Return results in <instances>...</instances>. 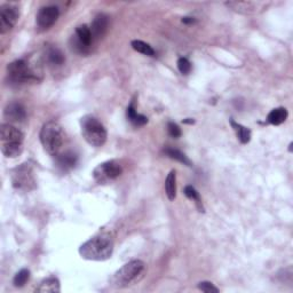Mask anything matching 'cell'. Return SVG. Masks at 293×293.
I'll use <instances>...</instances> for the list:
<instances>
[{
	"instance_id": "obj_15",
	"label": "cell",
	"mask_w": 293,
	"mask_h": 293,
	"mask_svg": "<svg viewBox=\"0 0 293 293\" xmlns=\"http://www.w3.org/2000/svg\"><path fill=\"white\" fill-rule=\"evenodd\" d=\"M61 291L60 282L56 277H47L39 284L36 289V292L39 293H59Z\"/></svg>"
},
{
	"instance_id": "obj_3",
	"label": "cell",
	"mask_w": 293,
	"mask_h": 293,
	"mask_svg": "<svg viewBox=\"0 0 293 293\" xmlns=\"http://www.w3.org/2000/svg\"><path fill=\"white\" fill-rule=\"evenodd\" d=\"M82 135L85 141L92 146H102L108 138L105 125L92 115H86L81 119Z\"/></svg>"
},
{
	"instance_id": "obj_5",
	"label": "cell",
	"mask_w": 293,
	"mask_h": 293,
	"mask_svg": "<svg viewBox=\"0 0 293 293\" xmlns=\"http://www.w3.org/2000/svg\"><path fill=\"white\" fill-rule=\"evenodd\" d=\"M39 71L31 66V64L26 60H16V61L9 63L7 66V75L9 83L13 85H24L28 83L38 82Z\"/></svg>"
},
{
	"instance_id": "obj_21",
	"label": "cell",
	"mask_w": 293,
	"mask_h": 293,
	"mask_svg": "<svg viewBox=\"0 0 293 293\" xmlns=\"http://www.w3.org/2000/svg\"><path fill=\"white\" fill-rule=\"evenodd\" d=\"M131 46L134 51L141 53V54H143V55H146V56H155L156 55L154 48H152L150 45L146 44V42H142V41H133L131 42Z\"/></svg>"
},
{
	"instance_id": "obj_10",
	"label": "cell",
	"mask_w": 293,
	"mask_h": 293,
	"mask_svg": "<svg viewBox=\"0 0 293 293\" xmlns=\"http://www.w3.org/2000/svg\"><path fill=\"white\" fill-rule=\"evenodd\" d=\"M20 11L18 6L13 4H5L0 7V33L5 35L14 28L19 21Z\"/></svg>"
},
{
	"instance_id": "obj_11",
	"label": "cell",
	"mask_w": 293,
	"mask_h": 293,
	"mask_svg": "<svg viewBox=\"0 0 293 293\" xmlns=\"http://www.w3.org/2000/svg\"><path fill=\"white\" fill-rule=\"evenodd\" d=\"M60 15L59 8L56 6H45L39 9L37 14V26L39 30H48L55 24Z\"/></svg>"
},
{
	"instance_id": "obj_22",
	"label": "cell",
	"mask_w": 293,
	"mask_h": 293,
	"mask_svg": "<svg viewBox=\"0 0 293 293\" xmlns=\"http://www.w3.org/2000/svg\"><path fill=\"white\" fill-rule=\"evenodd\" d=\"M164 152L166 155L168 156L169 158L172 159H175V161H178L180 163H182L183 165H187V166H191V162L189 161L187 156H186L183 152H181L180 150H178V149H174V148H166Z\"/></svg>"
},
{
	"instance_id": "obj_24",
	"label": "cell",
	"mask_w": 293,
	"mask_h": 293,
	"mask_svg": "<svg viewBox=\"0 0 293 293\" xmlns=\"http://www.w3.org/2000/svg\"><path fill=\"white\" fill-rule=\"evenodd\" d=\"M185 195L187 196L188 198H190V199H192V201H195L196 205H197L199 211L204 212V208H203L202 199H201V197H199L198 191L196 190V189L192 187V186H187V187L185 188Z\"/></svg>"
},
{
	"instance_id": "obj_7",
	"label": "cell",
	"mask_w": 293,
	"mask_h": 293,
	"mask_svg": "<svg viewBox=\"0 0 293 293\" xmlns=\"http://www.w3.org/2000/svg\"><path fill=\"white\" fill-rule=\"evenodd\" d=\"M12 185L16 190L29 192L37 187V181L33 174V168L29 163H23L15 167L11 173Z\"/></svg>"
},
{
	"instance_id": "obj_2",
	"label": "cell",
	"mask_w": 293,
	"mask_h": 293,
	"mask_svg": "<svg viewBox=\"0 0 293 293\" xmlns=\"http://www.w3.org/2000/svg\"><path fill=\"white\" fill-rule=\"evenodd\" d=\"M24 134L12 124H2L0 128V148L5 157L16 158L22 154Z\"/></svg>"
},
{
	"instance_id": "obj_13",
	"label": "cell",
	"mask_w": 293,
	"mask_h": 293,
	"mask_svg": "<svg viewBox=\"0 0 293 293\" xmlns=\"http://www.w3.org/2000/svg\"><path fill=\"white\" fill-rule=\"evenodd\" d=\"M4 116L6 119H8L9 122H22L24 121L26 117L25 109L21 103L13 102L5 108Z\"/></svg>"
},
{
	"instance_id": "obj_4",
	"label": "cell",
	"mask_w": 293,
	"mask_h": 293,
	"mask_svg": "<svg viewBox=\"0 0 293 293\" xmlns=\"http://www.w3.org/2000/svg\"><path fill=\"white\" fill-rule=\"evenodd\" d=\"M39 138L46 152L56 156L64 143V132L59 123L48 122L42 125Z\"/></svg>"
},
{
	"instance_id": "obj_14",
	"label": "cell",
	"mask_w": 293,
	"mask_h": 293,
	"mask_svg": "<svg viewBox=\"0 0 293 293\" xmlns=\"http://www.w3.org/2000/svg\"><path fill=\"white\" fill-rule=\"evenodd\" d=\"M56 163L63 171H68V169L75 167V165L77 164V156L71 151H66L64 154L56 155Z\"/></svg>"
},
{
	"instance_id": "obj_1",
	"label": "cell",
	"mask_w": 293,
	"mask_h": 293,
	"mask_svg": "<svg viewBox=\"0 0 293 293\" xmlns=\"http://www.w3.org/2000/svg\"><path fill=\"white\" fill-rule=\"evenodd\" d=\"M114 239L109 234L96 235L79 248V254L89 261H105L114 253Z\"/></svg>"
},
{
	"instance_id": "obj_30",
	"label": "cell",
	"mask_w": 293,
	"mask_h": 293,
	"mask_svg": "<svg viewBox=\"0 0 293 293\" xmlns=\"http://www.w3.org/2000/svg\"><path fill=\"white\" fill-rule=\"evenodd\" d=\"M183 123H185V124H194L195 121H192V119L188 118V119H186V121H183Z\"/></svg>"
},
{
	"instance_id": "obj_8",
	"label": "cell",
	"mask_w": 293,
	"mask_h": 293,
	"mask_svg": "<svg viewBox=\"0 0 293 293\" xmlns=\"http://www.w3.org/2000/svg\"><path fill=\"white\" fill-rule=\"evenodd\" d=\"M122 172L123 166L121 163L116 159H111V161H106L96 166L93 171V176H94L95 181L99 183H109L121 176Z\"/></svg>"
},
{
	"instance_id": "obj_28",
	"label": "cell",
	"mask_w": 293,
	"mask_h": 293,
	"mask_svg": "<svg viewBox=\"0 0 293 293\" xmlns=\"http://www.w3.org/2000/svg\"><path fill=\"white\" fill-rule=\"evenodd\" d=\"M167 131H168V134L172 136V138H180L181 136V129H180V127L178 125L175 124V123H168L167 124Z\"/></svg>"
},
{
	"instance_id": "obj_19",
	"label": "cell",
	"mask_w": 293,
	"mask_h": 293,
	"mask_svg": "<svg viewBox=\"0 0 293 293\" xmlns=\"http://www.w3.org/2000/svg\"><path fill=\"white\" fill-rule=\"evenodd\" d=\"M230 124H231V127L234 128V131L236 133V135H237L238 140L243 143V145H246V143H249L250 141H251V131H250L248 127L238 124V123L232 121V119L230 121Z\"/></svg>"
},
{
	"instance_id": "obj_23",
	"label": "cell",
	"mask_w": 293,
	"mask_h": 293,
	"mask_svg": "<svg viewBox=\"0 0 293 293\" xmlns=\"http://www.w3.org/2000/svg\"><path fill=\"white\" fill-rule=\"evenodd\" d=\"M226 5L237 12L250 13L252 12V9H254V4L248 1H230V2H226Z\"/></svg>"
},
{
	"instance_id": "obj_26",
	"label": "cell",
	"mask_w": 293,
	"mask_h": 293,
	"mask_svg": "<svg viewBox=\"0 0 293 293\" xmlns=\"http://www.w3.org/2000/svg\"><path fill=\"white\" fill-rule=\"evenodd\" d=\"M178 68H179V71L181 72L182 75H188L191 70V63L188 59L180 58L178 60Z\"/></svg>"
},
{
	"instance_id": "obj_17",
	"label": "cell",
	"mask_w": 293,
	"mask_h": 293,
	"mask_svg": "<svg viewBox=\"0 0 293 293\" xmlns=\"http://www.w3.org/2000/svg\"><path fill=\"white\" fill-rule=\"evenodd\" d=\"M45 56H46V59H47L49 64L54 65V66L62 65L65 61V58H64V55H63V53L56 47H48L47 49H46Z\"/></svg>"
},
{
	"instance_id": "obj_6",
	"label": "cell",
	"mask_w": 293,
	"mask_h": 293,
	"mask_svg": "<svg viewBox=\"0 0 293 293\" xmlns=\"http://www.w3.org/2000/svg\"><path fill=\"white\" fill-rule=\"evenodd\" d=\"M145 271V262L132 260L119 268L111 278V283L117 288H124L135 282Z\"/></svg>"
},
{
	"instance_id": "obj_18",
	"label": "cell",
	"mask_w": 293,
	"mask_h": 293,
	"mask_svg": "<svg viewBox=\"0 0 293 293\" xmlns=\"http://www.w3.org/2000/svg\"><path fill=\"white\" fill-rule=\"evenodd\" d=\"M165 190L169 201H174L176 197V173L174 169L167 174L165 181Z\"/></svg>"
},
{
	"instance_id": "obj_25",
	"label": "cell",
	"mask_w": 293,
	"mask_h": 293,
	"mask_svg": "<svg viewBox=\"0 0 293 293\" xmlns=\"http://www.w3.org/2000/svg\"><path fill=\"white\" fill-rule=\"evenodd\" d=\"M30 278V272L28 271V269H22V271H20L18 274L15 275L14 277V285L18 286V288H21V286H23L25 284L26 282L29 281Z\"/></svg>"
},
{
	"instance_id": "obj_27",
	"label": "cell",
	"mask_w": 293,
	"mask_h": 293,
	"mask_svg": "<svg viewBox=\"0 0 293 293\" xmlns=\"http://www.w3.org/2000/svg\"><path fill=\"white\" fill-rule=\"evenodd\" d=\"M198 289L201 291L205 292V293H212V292H219V289L215 288L214 285L212 284L211 282H201L198 284Z\"/></svg>"
},
{
	"instance_id": "obj_16",
	"label": "cell",
	"mask_w": 293,
	"mask_h": 293,
	"mask_svg": "<svg viewBox=\"0 0 293 293\" xmlns=\"http://www.w3.org/2000/svg\"><path fill=\"white\" fill-rule=\"evenodd\" d=\"M288 116V110L283 108V106H279V108H276L269 112V115L267 116V122L272 125H281L286 121Z\"/></svg>"
},
{
	"instance_id": "obj_20",
	"label": "cell",
	"mask_w": 293,
	"mask_h": 293,
	"mask_svg": "<svg viewBox=\"0 0 293 293\" xmlns=\"http://www.w3.org/2000/svg\"><path fill=\"white\" fill-rule=\"evenodd\" d=\"M126 115H127V119L132 123L134 126H143L148 123V118L146 116L140 115L135 111L134 105H131L127 108V111H126Z\"/></svg>"
},
{
	"instance_id": "obj_29",
	"label": "cell",
	"mask_w": 293,
	"mask_h": 293,
	"mask_svg": "<svg viewBox=\"0 0 293 293\" xmlns=\"http://www.w3.org/2000/svg\"><path fill=\"white\" fill-rule=\"evenodd\" d=\"M196 20L194 18H183L182 19V23H186V24H192L195 23Z\"/></svg>"
},
{
	"instance_id": "obj_9",
	"label": "cell",
	"mask_w": 293,
	"mask_h": 293,
	"mask_svg": "<svg viewBox=\"0 0 293 293\" xmlns=\"http://www.w3.org/2000/svg\"><path fill=\"white\" fill-rule=\"evenodd\" d=\"M92 42L93 37L91 28H88L86 24H83L77 26V29H76L75 35L70 39V46H71L72 51L78 53V54L85 55L89 53Z\"/></svg>"
},
{
	"instance_id": "obj_12",
	"label": "cell",
	"mask_w": 293,
	"mask_h": 293,
	"mask_svg": "<svg viewBox=\"0 0 293 293\" xmlns=\"http://www.w3.org/2000/svg\"><path fill=\"white\" fill-rule=\"evenodd\" d=\"M109 25V18L105 14H99L96 15L94 20H93L91 25V32L93 41L94 39H100L105 35L106 30H108Z\"/></svg>"
}]
</instances>
